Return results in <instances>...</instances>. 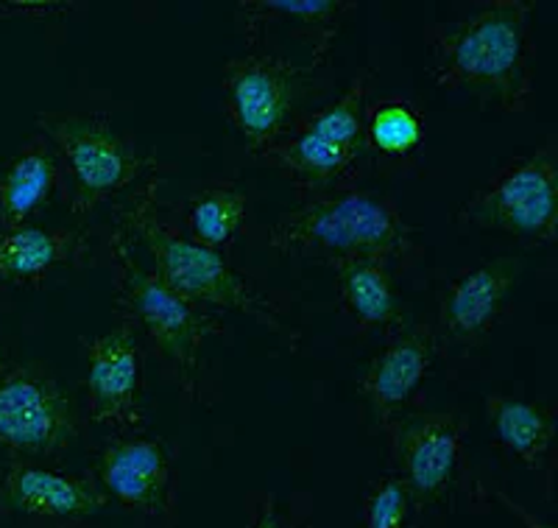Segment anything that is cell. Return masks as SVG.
Listing matches in <instances>:
<instances>
[{
	"label": "cell",
	"instance_id": "obj_1",
	"mask_svg": "<svg viewBox=\"0 0 558 528\" xmlns=\"http://www.w3.org/2000/svg\"><path fill=\"white\" fill-rule=\"evenodd\" d=\"M531 0H492L425 26V71L436 87L470 93L483 109L517 115L533 104Z\"/></svg>",
	"mask_w": 558,
	"mask_h": 528
},
{
	"label": "cell",
	"instance_id": "obj_2",
	"mask_svg": "<svg viewBox=\"0 0 558 528\" xmlns=\"http://www.w3.org/2000/svg\"><path fill=\"white\" fill-rule=\"evenodd\" d=\"M266 243L286 257L336 266L343 261H377L391 274L425 261L416 229L386 193L352 191L313 199L282 213L266 229Z\"/></svg>",
	"mask_w": 558,
	"mask_h": 528
},
{
	"label": "cell",
	"instance_id": "obj_3",
	"mask_svg": "<svg viewBox=\"0 0 558 528\" xmlns=\"http://www.w3.org/2000/svg\"><path fill=\"white\" fill-rule=\"evenodd\" d=\"M159 185H162V171L143 179L132 193H126V199H118L112 207L114 227H121L134 243L148 249L154 261L151 272L157 274L159 283H166L173 293L193 305L235 308L296 347V333L288 331L286 322L277 316V308L263 293L254 291L218 252L182 236L162 218Z\"/></svg>",
	"mask_w": 558,
	"mask_h": 528
},
{
	"label": "cell",
	"instance_id": "obj_4",
	"mask_svg": "<svg viewBox=\"0 0 558 528\" xmlns=\"http://www.w3.org/2000/svg\"><path fill=\"white\" fill-rule=\"evenodd\" d=\"M107 257L118 322L137 336L140 347L157 358L166 381L187 397H196L202 347L209 336H221V319L207 308L182 300L166 283H159L151 268L140 266L134 241L121 227H114L109 238Z\"/></svg>",
	"mask_w": 558,
	"mask_h": 528
},
{
	"label": "cell",
	"instance_id": "obj_5",
	"mask_svg": "<svg viewBox=\"0 0 558 528\" xmlns=\"http://www.w3.org/2000/svg\"><path fill=\"white\" fill-rule=\"evenodd\" d=\"M372 79V71H357L336 104L299 115L286 137L257 157L291 182L299 204L352 191L372 166L363 127Z\"/></svg>",
	"mask_w": 558,
	"mask_h": 528
},
{
	"label": "cell",
	"instance_id": "obj_6",
	"mask_svg": "<svg viewBox=\"0 0 558 528\" xmlns=\"http://www.w3.org/2000/svg\"><path fill=\"white\" fill-rule=\"evenodd\" d=\"M37 123L62 159V199L76 216H87L151 173L171 171L154 154L143 157L132 134L98 115L43 112Z\"/></svg>",
	"mask_w": 558,
	"mask_h": 528
},
{
	"label": "cell",
	"instance_id": "obj_7",
	"mask_svg": "<svg viewBox=\"0 0 558 528\" xmlns=\"http://www.w3.org/2000/svg\"><path fill=\"white\" fill-rule=\"evenodd\" d=\"M318 71L322 64H299L268 48H252L223 64V109L254 159L305 115V104L318 96Z\"/></svg>",
	"mask_w": 558,
	"mask_h": 528
},
{
	"label": "cell",
	"instance_id": "obj_8",
	"mask_svg": "<svg viewBox=\"0 0 558 528\" xmlns=\"http://www.w3.org/2000/svg\"><path fill=\"white\" fill-rule=\"evenodd\" d=\"M388 472L402 481L416 509H430L475 490L466 465L470 420L458 411H402L380 428Z\"/></svg>",
	"mask_w": 558,
	"mask_h": 528
},
{
	"label": "cell",
	"instance_id": "obj_9",
	"mask_svg": "<svg viewBox=\"0 0 558 528\" xmlns=\"http://www.w3.org/2000/svg\"><path fill=\"white\" fill-rule=\"evenodd\" d=\"M458 227L497 229L527 247L558 238V154L556 143L508 159L452 213Z\"/></svg>",
	"mask_w": 558,
	"mask_h": 528
},
{
	"label": "cell",
	"instance_id": "obj_10",
	"mask_svg": "<svg viewBox=\"0 0 558 528\" xmlns=\"http://www.w3.org/2000/svg\"><path fill=\"white\" fill-rule=\"evenodd\" d=\"M78 415L57 377L12 367L0 377V447L20 458L62 456L78 440Z\"/></svg>",
	"mask_w": 558,
	"mask_h": 528
},
{
	"label": "cell",
	"instance_id": "obj_11",
	"mask_svg": "<svg viewBox=\"0 0 558 528\" xmlns=\"http://www.w3.org/2000/svg\"><path fill=\"white\" fill-rule=\"evenodd\" d=\"M89 476L104 495L114 497L126 512L162 528L177 523V447L166 440H109L93 456Z\"/></svg>",
	"mask_w": 558,
	"mask_h": 528
},
{
	"label": "cell",
	"instance_id": "obj_12",
	"mask_svg": "<svg viewBox=\"0 0 558 528\" xmlns=\"http://www.w3.org/2000/svg\"><path fill=\"white\" fill-rule=\"evenodd\" d=\"M522 272L525 263L520 257H495L456 277L438 308V352L483 347L506 319Z\"/></svg>",
	"mask_w": 558,
	"mask_h": 528
},
{
	"label": "cell",
	"instance_id": "obj_13",
	"mask_svg": "<svg viewBox=\"0 0 558 528\" xmlns=\"http://www.w3.org/2000/svg\"><path fill=\"white\" fill-rule=\"evenodd\" d=\"M87 350V420L132 433L146 425L143 411V347L126 325L96 338Z\"/></svg>",
	"mask_w": 558,
	"mask_h": 528
},
{
	"label": "cell",
	"instance_id": "obj_14",
	"mask_svg": "<svg viewBox=\"0 0 558 528\" xmlns=\"http://www.w3.org/2000/svg\"><path fill=\"white\" fill-rule=\"evenodd\" d=\"M109 497L93 476L14 461L0 478V517L78 523L104 512Z\"/></svg>",
	"mask_w": 558,
	"mask_h": 528
},
{
	"label": "cell",
	"instance_id": "obj_15",
	"mask_svg": "<svg viewBox=\"0 0 558 528\" xmlns=\"http://www.w3.org/2000/svg\"><path fill=\"white\" fill-rule=\"evenodd\" d=\"M436 356L438 341L430 325H405L388 336L386 350L377 352L357 377V392L375 417V431L402 415V406L416 395Z\"/></svg>",
	"mask_w": 558,
	"mask_h": 528
},
{
	"label": "cell",
	"instance_id": "obj_16",
	"mask_svg": "<svg viewBox=\"0 0 558 528\" xmlns=\"http://www.w3.org/2000/svg\"><path fill=\"white\" fill-rule=\"evenodd\" d=\"M93 243L84 229L14 227L0 236V283L45 286L64 268H87Z\"/></svg>",
	"mask_w": 558,
	"mask_h": 528
},
{
	"label": "cell",
	"instance_id": "obj_17",
	"mask_svg": "<svg viewBox=\"0 0 558 528\" xmlns=\"http://www.w3.org/2000/svg\"><path fill=\"white\" fill-rule=\"evenodd\" d=\"M352 12H357L352 0H243L238 3V32L252 48H263L271 28L288 26L293 37L311 45L313 64H324L338 28Z\"/></svg>",
	"mask_w": 558,
	"mask_h": 528
},
{
	"label": "cell",
	"instance_id": "obj_18",
	"mask_svg": "<svg viewBox=\"0 0 558 528\" xmlns=\"http://www.w3.org/2000/svg\"><path fill=\"white\" fill-rule=\"evenodd\" d=\"M64 193V168L53 143L37 134L17 148L7 173L0 177V224L3 229L26 227L45 204Z\"/></svg>",
	"mask_w": 558,
	"mask_h": 528
},
{
	"label": "cell",
	"instance_id": "obj_19",
	"mask_svg": "<svg viewBox=\"0 0 558 528\" xmlns=\"http://www.w3.org/2000/svg\"><path fill=\"white\" fill-rule=\"evenodd\" d=\"M336 272L338 305L357 331L397 333L405 327L393 274L377 261H343L330 266Z\"/></svg>",
	"mask_w": 558,
	"mask_h": 528
},
{
	"label": "cell",
	"instance_id": "obj_20",
	"mask_svg": "<svg viewBox=\"0 0 558 528\" xmlns=\"http://www.w3.org/2000/svg\"><path fill=\"white\" fill-rule=\"evenodd\" d=\"M486 420L497 445L514 453L527 470H542L556 445V406L520 400V397L488 395Z\"/></svg>",
	"mask_w": 558,
	"mask_h": 528
},
{
	"label": "cell",
	"instance_id": "obj_21",
	"mask_svg": "<svg viewBox=\"0 0 558 528\" xmlns=\"http://www.w3.org/2000/svg\"><path fill=\"white\" fill-rule=\"evenodd\" d=\"M363 127L368 159L377 166H408L422 154L427 141L425 115L405 96L366 104Z\"/></svg>",
	"mask_w": 558,
	"mask_h": 528
},
{
	"label": "cell",
	"instance_id": "obj_22",
	"mask_svg": "<svg viewBox=\"0 0 558 528\" xmlns=\"http://www.w3.org/2000/svg\"><path fill=\"white\" fill-rule=\"evenodd\" d=\"M246 193L229 182L202 188L187 202V227H191L193 241L213 252L229 249L246 221Z\"/></svg>",
	"mask_w": 558,
	"mask_h": 528
},
{
	"label": "cell",
	"instance_id": "obj_23",
	"mask_svg": "<svg viewBox=\"0 0 558 528\" xmlns=\"http://www.w3.org/2000/svg\"><path fill=\"white\" fill-rule=\"evenodd\" d=\"M411 495L391 472L380 476L363 495V528H408Z\"/></svg>",
	"mask_w": 558,
	"mask_h": 528
},
{
	"label": "cell",
	"instance_id": "obj_24",
	"mask_svg": "<svg viewBox=\"0 0 558 528\" xmlns=\"http://www.w3.org/2000/svg\"><path fill=\"white\" fill-rule=\"evenodd\" d=\"M248 528H311L302 526V523H293L291 517H286L277 509V497L268 492V495L260 497V503L254 506V515Z\"/></svg>",
	"mask_w": 558,
	"mask_h": 528
},
{
	"label": "cell",
	"instance_id": "obj_25",
	"mask_svg": "<svg viewBox=\"0 0 558 528\" xmlns=\"http://www.w3.org/2000/svg\"><path fill=\"white\" fill-rule=\"evenodd\" d=\"M9 370H12V363H9V358H7V352H3V347H0V377L7 375Z\"/></svg>",
	"mask_w": 558,
	"mask_h": 528
}]
</instances>
